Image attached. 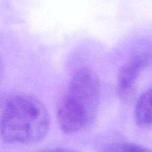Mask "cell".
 I'll list each match as a JSON object with an SVG mask.
<instances>
[{
  "mask_svg": "<svg viewBox=\"0 0 152 152\" xmlns=\"http://www.w3.org/2000/svg\"><path fill=\"white\" fill-rule=\"evenodd\" d=\"M99 79L88 68L77 71L71 80L57 108V119L64 132L74 134L90 127L97 114Z\"/></svg>",
  "mask_w": 152,
  "mask_h": 152,
  "instance_id": "1",
  "label": "cell"
},
{
  "mask_svg": "<svg viewBox=\"0 0 152 152\" xmlns=\"http://www.w3.org/2000/svg\"><path fill=\"white\" fill-rule=\"evenodd\" d=\"M49 123L48 114L41 101L31 95H16L4 107L0 134L7 143L31 145L44 139Z\"/></svg>",
  "mask_w": 152,
  "mask_h": 152,
  "instance_id": "2",
  "label": "cell"
},
{
  "mask_svg": "<svg viewBox=\"0 0 152 152\" xmlns=\"http://www.w3.org/2000/svg\"><path fill=\"white\" fill-rule=\"evenodd\" d=\"M152 56L147 53H139L125 64L117 78V92L125 102H131L137 92V80L142 71L151 62Z\"/></svg>",
  "mask_w": 152,
  "mask_h": 152,
  "instance_id": "3",
  "label": "cell"
},
{
  "mask_svg": "<svg viewBox=\"0 0 152 152\" xmlns=\"http://www.w3.org/2000/svg\"><path fill=\"white\" fill-rule=\"evenodd\" d=\"M134 118L139 127L152 129V88L142 94L137 102Z\"/></svg>",
  "mask_w": 152,
  "mask_h": 152,
  "instance_id": "4",
  "label": "cell"
},
{
  "mask_svg": "<svg viewBox=\"0 0 152 152\" xmlns=\"http://www.w3.org/2000/svg\"><path fill=\"white\" fill-rule=\"evenodd\" d=\"M108 151H151L149 148H145L141 145L127 142H118L113 143L108 145L105 148Z\"/></svg>",
  "mask_w": 152,
  "mask_h": 152,
  "instance_id": "5",
  "label": "cell"
},
{
  "mask_svg": "<svg viewBox=\"0 0 152 152\" xmlns=\"http://www.w3.org/2000/svg\"><path fill=\"white\" fill-rule=\"evenodd\" d=\"M1 72H2V62H1V59L0 58V78L1 76Z\"/></svg>",
  "mask_w": 152,
  "mask_h": 152,
  "instance_id": "6",
  "label": "cell"
}]
</instances>
